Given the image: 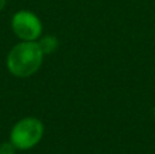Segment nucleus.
<instances>
[{"label": "nucleus", "mask_w": 155, "mask_h": 154, "mask_svg": "<svg viewBox=\"0 0 155 154\" xmlns=\"http://www.w3.org/2000/svg\"><path fill=\"white\" fill-rule=\"evenodd\" d=\"M44 135V124L35 117H25L12 127L10 142L18 150H29L37 146Z\"/></svg>", "instance_id": "obj_2"}, {"label": "nucleus", "mask_w": 155, "mask_h": 154, "mask_svg": "<svg viewBox=\"0 0 155 154\" xmlns=\"http://www.w3.org/2000/svg\"><path fill=\"white\" fill-rule=\"evenodd\" d=\"M4 5H5V0H0V11L4 8Z\"/></svg>", "instance_id": "obj_6"}, {"label": "nucleus", "mask_w": 155, "mask_h": 154, "mask_svg": "<svg viewBox=\"0 0 155 154\" xmlns=\"http://www.w3.org/2000/svg\"><path fill=\"white\" fill-rule=\"evenodd\" d=\"M44 60V52L35 41L16 44L7 56V68L14 76L26 78L37 72Z\"/></svg>", "instance_id": "obj_1"}, {"label": "nucleus", "mask_w": 155, "mask_h": 154, "mask_svg": "<svg viewBox=\"0 0 155 154\" xmlns=\"http://www.w3.org/2000/svg\"><path fill=\"white\" fill-rule=\"evenodd\" d=\"M0 154H15V146L11 142H4L0 145Z\"/></svg>", "instance_id": "obj_5"}, {"label": "nucleus", "mask_w": 155, "mask_h": 154, "mask_svg": "<svg viewBox=\"0 0 155 154\" xmlns=\"http://www.w3.org/2000/svg\"><path fill=\"white\" fill-rule=\"evenodd\" d=\"M11 27L16 37L22 41H35L42 34V23L34 12L21 10L14 14Z\"/></svg>", "instance_id": "obj_3"}, {"label": "nucleus", "mask_w": 155, "mask_h": 154, "mask_svg": "<svg viewBox=\"0 0 155 154\" xmlns=\"http://www.w3.org/2000/svg\"><path fill=\"white\" fill-rule=\"evenodd\" d=\"M57 44L59 42H57V40L53 37V35H45L44 38L40 40L38 45H40V48L42 49L44 55H49L57 49Z\"/></svg>", "instance_id": "obj_4"}]
</instances>
